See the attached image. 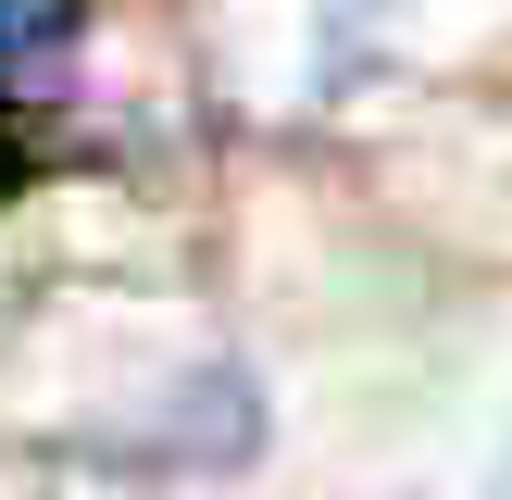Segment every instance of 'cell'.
<instances>
[{"instance_id":"obj_1","label":"cell","mask_w":512,"mask_h":500,"mask_svg":"<svg viewBox=\"0 0 512 500\" xmlns=\"http://www.w3.org/2000/svg\"><path fill=\"white\" fill-rule=\"evenodd\" d=\"M75 25H88V0H0V75H13V63H50Z\"/></svg>"},{"instance_id":"obj_2","label":"cell","mask_w":512,"mask_h":500,"mask_svg":"<svg viewBox=\"0 0 512 500\" xmlns=\"http://www.w3.org/2000/svg\"><path fill=\"white\" fill-rule=\"evenodd\" d=\"M13 175H25V150H13V138H0V188H13Z\"/></svg>"}]
</instances>
